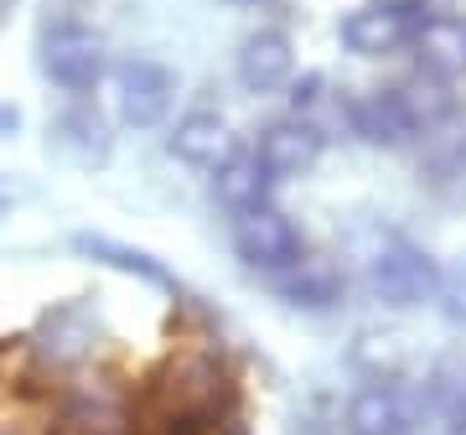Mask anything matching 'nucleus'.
<instances>
[{
  "label": "nucleus",
  "mask_w": 466,
  "mask_h": 435,
  "mask_svg": "<svg viewBox=\"0 0 466 435\" xmlns=\"http://www.w3.org/2000/svg\"><path fill=\"white\" fill-rule=\"evenodd\" d=\"M233 73H238V84L249 88V94H269V88H280L290 73H296V47H290V36L275 32V26H259L238 42V57H233Z\"/></svg>",
  "instance_id": "obj_8"
},
{
  "label": "nucleus",
  "mask_w": 466,
  "mask_h": 435,
  "mask_svg": "<svg viewBox=\"0 0 466 435\" xmlns=\"http://www.w3.org/2000/svg\"><path fill=\"white\" fill-rule=\"evenodd\" d=\"M441 265H435L425 249L415 244H383L373 259H368V290L373 301L394 306V311H415V306H431L441 296Z\"/></svg>",
  "instance_id": "obj_1"
},
{
  "label": "nucleus",
  "mask_w": 466,
  "mask_h": 435,
  "mask_svg": "<svg viewBox=\"0 0 466 435\" xmlns=\"http://www.w3.org/2000/svg\"><path fill=\"white\" fill-rule=\"evenodd\" d=\"M265 171H259V161L254 156H233V161H223L218 167V197L228 202L233 213H244V207H259L265 202Z\"/></svg>",
  "instance_id": "obj_14"
},
{
  "label": "nucleus",
  "mask_w": 466,
  "mask_h": 435,
  "mask_svg": "<svg viewBox=\"0 0 466 435\" xmlns=\"http://www.w3.org/2000/svg\"><path fill=\"white\" fill-rule=\"evenodd\" d=\"M171 156L187 161V167H223L233 161V130L228 119L213 115V109H192V115L177 119V130H171Z\"/></svg>",
  "instance_id": "obj_10"
},
{
  "label": "nucleus",
  "mask_w": 466,
  "mask_h": 435,
  "mask_svg": "<svg viewBox=\"0 0 466 435\" xmlns=\"http://www.w3.org/2000/svg\"><path fill=\"white\" fill-rule=\"evenodd\" d=\"M425 16L431 11H420V0H368L337 21V36L358 57H389V52H404L415 42Z\"/></svg>",
  "instance_id": "obj_2"
},
{
  "label": "nucleus",
  "mask_w": 466,
  "mask_h": 435,
  "mask_svg": "<svg viewBox=\"0 0 466 435\" xmlns=\"http://www.w3.org/2000/svg\"><path fill=\"white\" fill-rule=\"evenodd\" d=\"M16 119H21L16 109H0V130H16Z\"/></svg>",
  "instance_id": "obj_16"
},
{
  "label": "nucleus",
  "mask_w": 466,
  "mask_h": 435,
  "mask_svg": "<svg viewBox=\"0 0 466 435\" xmlns=\"http://www.w3.org/2000/svg\"><path fill=\"white\" fill-rule=\"evenodd\" d=\"M321 151H327V135L311 125V119H275L265 135H259V146H254V161H259V171H265L269 182H285V177H306V171L321 161Z\"/></svg>",
  "instance_id": "obj_6"
},
{
  "label": "nucleus",
  "mask_w": 466,
  "mask_h": 435,
  "mask_svg": "<svg viewBox=\"0 0 466 435\" xmlns=\"http://www.w3.org/2000/svg\"><path fill=\"white\" fill-rule=\"evenodd\" d=\"M36 63H42V73L57 88L88 94V88H99L109 57H104V42L94 32H84V26H57V32L42 36V57Z\"/></svg>",
  "instance_id": "obj_5"
},
{
  "label": "nucleus",
  "mask_w": 466,
  "mask_h": 435,
  "mask_svg": "<svg viewBox=\"0 0 466 435\" xmlns=\"http://www.w3.org/2000/svg\"><path fill=\"white\" fill-rule=\"evenodd\" d=\"M348 119L368 146H404V140L420 130V115H415V104H410V94H404V84L358 94V99L348 104Z\"/></svg>",
  "instance_id": "obj_7"
},
{
  "label": "nucleus",
  "mask_w": 466,
  "mask_h": 435,
  "mask_svg": "<svg viewBox=\"0 0 466 435\" xmlns=\"http://www.w3.org/2000/svg\"><path fill=\"white\" fill-rule=\"evenodd\" d=\"M233 249L249 269H296L300 265V234L280 207H244L233 213Z\"/></svg>",
  "instance_id": "obj_4"
},
{
  "label": "nucleus",
  "mask_w": 466,
  "mask_h": 435,
  "mask_svg": "<svg viewBox=\"0 0 466 435\" xmlns=\"http://www.w3.org/2000/svg\"><path fill=\"white\" fill-rule=\"evenodd\" d=\"M5 202H11V192H5V187H0V207H5Z\"/></svg>",
  "instance_id": "obj_18"
},
{
  "label": "nucleus",
  "mask_w": 466,
  "mask_h": 435,
  "mask_svg": "<svg viewBox=\"0 0 466 435\" xmlns=\"http://www.w3.org/2000/svg\"><path fill=\"white\" fill-rule=\"evenodd\" d=\"M451 435H466V420H461V425H456V430H451Z\"/></svg>",
  "instance_id": "obj_19"
},
{
  "label": "nucleus",
  "mask_w": 466,
  "mask_h": 435,
  "mask_svg": "<svg viewBox=\"0 0 466 435\" xmlns=\"http://www.w3.org/2000/svg\"><path fill=\"white\" fill-rule=\"evenodd\" d=\"M348 435H415V410L394 384H368L348 404Z\"/></svg>",
  "instance_id": "obj_11"
},
{
  "label": "nucleus",
  "mask_w": 466,
  "mask_h": 435,
  "mask_svg": "<svg viewBox=\"0 0 466 435\" xmlns=\"http://www.w3.org/2000/svg\"><path fill=\"white\" fill-rule=\"evenodd\" d=\"M228 5H269V0H228Z\"/></svg>",
  "instance_id": "obj_17"
},
{
  "label": "nucleus",
  "mask_w": 466,
  "mask_h": 435,
  "mask_svg": "<svg viewBox=\"0 0 466 435\" xmlns=\"http://www.w3.org/2000/svg\"><path fill=\"white\" fill-rule=\"evenodd\" d=\"M5 5H11V0H0V11H5Z\"/></svg>",
  "instance_id": "obj_20"
},
{
  "label": "nucleus",
  "mask_w": 466,
  "mask_h": 435,
  "mask_svg": "<svg viewBox=\"0 0 466 435\" xmlns=\"http://www.w3.org/2000/svg\"><path fill=\"white\" fill-rule=\"evenodd\" d=\"M73 249L88 254V259H99V265H109V269H119V275H140V280L161 285V290H177V280H171L167 269L156 265L150 254L130 249V244H115V238H104V234H78L73 238Z\"/></svg>",
  "instance_id": "obj_13"
},
{
  "label": "nucleus",
  "mask_w": 466,
  "mask_h": 435,
  "mask_svg": "<svg viewBox=\"0 0 466 435\" xmlns=\"http://www.w3.org/2000/svg\"><path fill=\"white\" fill-rule=\"evenodd\" d=\"M177 104V73L161 67L156 57H125L115 63V109L130 130L161 125Z\"/></svg>",
  "instance_id": "obj_3"
},
{
  "label": "nucleus",
  "mask_w": 466,
  "mask_h": 435,
  "mask_svg": "<svg viewBox=\"0 0 466 435\" xmlns=\"http://www.w3.org/2000/svg\"><path fill=\"white\" fill-rule=\"evenodd\" d=\"M410 52L420 57L425 78H435V84L466 78V21L461 16H425L415 42H410Z\"/></svg>",
  "instance_id": "obj_9"
},
{
  "label": "nucleus",
  "mask_w": 466,
  "mask_h": 435,
  "mask_svg": "<svg viewBox=\"0 0 466 435\" xmlns=\"http://www.w3.org/2000/svg\"><path fill=\"white\" fill-rule=\"evenodd\" d=\"M52 151L73 156L78 167L109 161V135H104L99 115H88V109H67V115H57L52 119Z\"/></svg>",
  "instance_id": "obj_12"
},
{
  "label": "nucleus",
  "mask_w": 466,
  "mask_h": 435,
  "mask_svg": "<svg viewBox=\"0 0 466 435\" xmlns=\"http://www.w3.org/2000/svg\"><path fill=\"white\" fill-rule=\"evenodd\" d=\"M285 296H296V306H332L337 301V275L321 265H306V275L285 285Z\"/></svg>",
  "instance_id": "obj_15"
}]
</instances>
